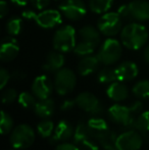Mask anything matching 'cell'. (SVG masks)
<instances>
[{"mask_svg": "<svg viewBox=\"0 0 149 150\" xmlns=\"http://www.w3.org/2000/svg\"><path fill=\"white\" fill-rule=\"evenodd\" d=\"M143 105L140 101H135L130 106L114 104L108 108V117L113 122L125 128H133L138 115L142 112Z\"/></svg>", "mask_w": 149, "mask_h": 150, "instance_id": "1", "label": "cell"}, {"mask_svg": "<svg viewBox=\"0 0 149 150\" xmlns=\"http://www.w3.org/2000/svg\"><path fill=\"white\" fill-rule=\"evenodd\" d=\"M121 44L130 50H139L148 40V31L139 23H131L121 31Z\"/></svg>", "mask_w": 149, "mask_h": 150, "instance_id": "2", "label": "cell"}, {"mask_svg": "<svg viewBox=\"0 0 149 150\" xmlns=\"http://www.w3.org/2000/svg\"><path fill=\"white\" fill-rule=\"evenodd\" d=\"M53 47L55 50L62 53L74 51L77 45V33L74 27L66 25L56 30L52 39Z\"/></svg>", "mask_w": 149, "mask_h": 150, "instance_id": "3", "label": "cell"}, {"mask_svg": "<svg viewBox=\"0 0 149 150\" xmlns=\"http://www.w3.org/2000/svg\"><path fill=\"white\" fill-rule=\"evenodd\" d=\"M123 54L121 43L114 38L109 37L102 43L98 51V58L104 65H112L119 60Z\"/></svg>", "mask_w": 149, "mask_h": 150, "instance_id": "4", "label": "cell"}, {"mask_svg": "<svg viewBox=\"0 0 149 150\" xmlns=\"http://www.w3.org/2000/svg\"><path fill=\"white\" fill-rule=\"evenodd\" d=\"M9 140L16 149L29 148L35 141V132L29 125H20L12 130Z\"/></svg>", "mask_w": 149, "mask_h": 150, "instance_id": "5", "label": "cell"}, {"mask_svg": "<svg viewBox=\"0 0 149 150\" xmlns=\"http://www.w3.org/2000/svg\"><path fill=\"white\" fill-rule=\"evenodd\" d=\"M97 28L101 34L112 37L123 30V18L117 12H105L98 21Z\"/></svg>", "mask_w": 149, "mask_h": 150, "instance_id": "6", "label": "cell"}, {"mask_svg": "<svg viewBox=\"0 0 149 150\" xmlns=\"http://www.w3.org/2000/svg\"><path fill=\"white\" fill-rule=\"evenodd\" d=\"M77 78L71 69L62 67L56 71L54 78V89L59 95H66L72 92L76 87Z\"/></svg>", "mask_w": 149, "mask_h": 150, "instance_id": "7", "label": "cell"}, {"mask_svg": "<svg viewBox=\"0 0 149 150\" xmlns=\"http://www.w3.org/2000/svg\"><path fill=\"white\" fill-rule=\"evenodd\" d=\"M58 8L62 16L71 21H80L87 14V6L83 0H62Z\"/></svg>", "mask_w": 149, "mask_h": 150, "instance_id": "8", "label": "cell"}, {"mask_svg": "<svg viewBox=\"0 0 149 150\" xmlns=\"http://www.w3.org/2000/svg\"><path fill=\"white\" fill-rule=\"evenodd\" d=\"M142 144V135L137 130H130L117 136V150H139Z\"/></svg>", "mask_w": 149, "mask_h": 150, "instance_id": "9", "label": "cell"}, {"mask_svg": "<svg viewBox=\"0 0 149 150\" xmlns=\"http://www.w3.org/2000/svg\"><path fill=\"white\" fill-rule=\"evenodd\" d=\"M76 102L80 108L92 115H100L103 111L101 102L95 95L90 92L80 93L76 98Z\"/></svg>", "mask_w": 149, "mask_h": 150, "instance_id": "10", "label": "cell"}, {"mask_svg": "<svg viewBox=\"0 0 149 150\" xmlns=\"http://www.w3.org/2000/svg\"><path fill=\"white\" fill-rule=\"evenodd\" d=\"M35 22L40 28L52 29L62 23V13L56 9H43L37 13Z\"/></svg>", "mask_w": 149, "mask_h": 150, "instance_id": "11", "label": "cell"}, {"mask_svg": "<svg viewBox=\"0 0 149 150\" xmlns=\"http://www.w3.org/2000/svg\"><path fill=\"white\" fill-rule=\"evenodd\" d=\"M53 88H54V83H52V81L46 75L38 76L36 79L34 80L32 85L33 94L38 99L49 98Z\"/></svg>", "mask_w": 149, "mask_h": 150, "instance_id": "12", "label": "cell"}, {"mask_svg": "<svg viewBox=\"0 0 149 150\" xmlns=\"http://www.w3.org/2000/svg\"><path fill=\"white\" fill-rule=\"evenodd\" d=\"M18 52H20V45L12 36L2 39L0 44V59L2 61L8 62L13 60L18 55Z\"/></svg>", "mask_w": 149, "mask_h": 150, "instance_id": "13", "label": "cell"}, {"mask_svg": "<svg viewBox=\"0 0 149 150\" xmlns=\"http://www.w3.org/2000/svg\"><path fill=\"white\" fill-rule=\"evenodd\" d=\"M131 21L144 22L149 20V2L146 0H134L128 4Z\"/></svg>", "mask_w": 149, "mask_h": 150, "instance_id": "14", "label": "cell"}, {"mask_svg": "<svg viewBox=\"0 0 149 150\" xmlns=\"http://www.w3.org/2000/svg\"><path fill=\"white\" fill-rule=\"evenodd\" d=\"M74 134H75V131L73 125L68 120H62L56 125L53 134L50 137V142L51 143L64 142V141L72 138V136Z\"/></svg>", "mask_w": 149, "mask_h": 150, "instance_id": "15", "label": "cell"}, {"mask_svg": "<svg viewBox=\"0 0 149 150\" xmlns=\"http://www.w3.org/2000/svg\"><path fill=\"white\" fill-rule=\"evenodd\" d=\"M139 69L133 61H124L115 69L117 81L128 82L134 80L138 76Z\"/></svg>", "mask_w": 149, "mask_h": 150, "instance_id": "16", "label": "cell"}, {"mask_svg": "<svg viewBox=\"0 0 149 150\" xmlns=\"http://www.w3.org/2000/svg\"><path fill=\"white\" fill-rule=\"evenodd\" d=\"M64 62H66V58L62 52H59L57 50L51 51L46 56L45 62L43 64V69L48 73H55L64 67Z\"/></svg>", "mask_w": 149, "mask_h": 150, "instance_id": "17", "label": "cell"}, {"mask_svg": "<svg viewBox=\"0 0 149 150\" xmlns=\"http://www.w3.org/2000/svg\"><path fill=\"white\" fill-rule=\"evenodd\" d=\"M100 63L101 62H100L97 55L90 54V55L82 57V59L80 60L79 64H78V71H79L80 75L86 77V76L95 73Z\"/></svg>", "mask_w": 149, "mask_h": 150, "instance_id": "18", "label": "cell"}, {"mask_svg": "<svg viewBox=\"0 0 149 150\" xmlns=\"http://www.w3.org/2000/svg\"><path fill=\"white\" fill-rule=\"evenodd\" d=\"M80 41H83L92 45L93 47L97 48L100 44V31L98 28H94L93 26H84L79 31Z\"/></svg>", "mask_w": 149, "mask_h": 150, "instance_id": "19", "label": "cell"}, {"mask_svg": "<svg viewBox=\"0 0 149 150\" xmlns=\"http://www.w3.org/2000/svg\"><path fill=\"white\" fill-rule=\"evenodd\" d=\"M106 94L112 100L119 102L124 101L129 96V89L123 82H113L106 89Z\"/></svg>", "mask_w": 149, "mask_h": 150, "instance_id": "20", "label": "cell"}, {"mask_svg": "<svg viewBox=\"0 0 149 150\" xmlns=\"http://www.w3.org/2000/svg\"><path fill=\"white\" fill-rule=\"evenodd\" d=\"M34 110L38 117H42V119H48L53 115L54 110H55L54 100L51 98L39 99Z\"/></svg>", "mask_w": 149, "mask_h": 150, "instance_id": "21", "label": "cell"}, {"mask_svg": "<svg viewBox=\"0 0 149 150\" xmlns=\"http://www.w3.org/2000/svg\"><path fill=\"white\" fill-rule=\"evenodd\" d=\"M95 138L105 150H117V136L113 131L107 129V130L96 135Z\"/></svg>", "mask_w": 149, "mask_h": 150, "instance_id": "22", "label": "cell"}, {"mask_svg": "<svg viewBox=\"0 0 149 150\" xmlns=\"http://www.w3.org/2000/svg\"><path fill=\"white\" fill-rule=\"evenodd\" d=\"M92 137H94V136H93V134H92L91 130H90L89 126H88V122H80L75 129L74 141H75L76 145L81 142V141L85 140V139H88V138H92Z\"/></svg>", "mask_w": 149, "mask_h": 150, "instance_id": "23", "label": "cell"}, {"mask_svg": "<svg viewBox=\"0 0 149 150\" xmlns=\"http://www.w3.org/2000/svg\"><path fill=\"white\" fill-rule=\"evenodd\" d=\"M113 0H89L91 11L97 14H103L112 8Z\"/></svg>", "mask_w": 149, "mask_h": 150, "instance_id": "24", "label": "cell"}, {"mask_svg": "<svg viewBox=\"0 0 149 150\" xmlns=\"http://www.w3.org/2000/svg\"><path fill=\"white\" fill-rule=\"evenodd\" d=\"M133 128L137 130L141 135H146L149 133V111L141 112L134 122Z\"/></svg>", "mask_w": 149, "mask_h": 150, "instance_id": "25", "label": "cell"}, {"mask_svg": "<svg viewBox=\"0 0 149 150\" xmlns=\"http://www.w3.org/2000/svg\"><path fill=\"white\" fill-rule=\"evenodd\" d=\"M88 126H89L90 130H91V132L94 137H95L97 134H99V133L103 132V131H105L108 129L107 122H106L103 119L98 117H91V119L88 120Z\"/></svg>", "mask_w": 149, "mask_h": 150, "instance_id": "26", "label": "cell"}, {"mask_svg": "<svg viewBox=\"0 0 149 150\" xmlns=\"http://www.w3.org/2000/svg\"><path fill=\"white\" fill-rule=\"evenodd\" d=\"M23 30V18L18 16H13L9 18L6 23V31L10 36L14 37L20 34Z\"/></svg>", "mask_w": 149, "mask_h": 150, "instance_id": "27", "label": "cell"}, {"mask_svg": "<svg viewBox=\"0 0 149 150\" xmlns=\"http://www.w3.org/2000/svg\"><path fill=\"white\" fill-rule=\"evenodd\" d=\"M134 95L138 98L141 99H148L149 98V81L147 80H142L134 85L133 89Z\"/></svg>", "mask_w": 149, "mask_h": 150, "instance_id": "28", "label": "cell"}, {"mask_svg": "<svg viewBox=\"0 0 149 150\" xmlns=\"http://www.w3.org/2000/svg\"><path fill=\"white\" fill-rule=\"evenodd\" d=\"M97 79L101 84H112L113 82L117 81L115 69H113L110 67H104L98 73Z\"/></svg>", "mask_w": 149, "mask_h": 150, "instance_id": "29", "label": "cell"}, {"mask_svg": "<svg viewBox=\"0 0 149 150\" xmlns=\"http://www.w3.org/2000/svg\"><path fill=\"white\" fill-rule=\"evenodd\" d=\"M35 97L36 96H34V95L29 92H22L18 95V101L22 107H24L26 109H32L35 108V106L37 104V101Z\"/></svg>", "mask_w": 149, "mask_h": 150, "instance_id": "30", "label": "cell"}, {"mask_svg": "<svg viewBox=\"0 0 149 150\" xmlns=\"http://www.w3.org/2000/svg\"><path fill=\"white\" fill-rule=\"evenodd\" d=\"M54 124L49 120H42L38 124L37 131L39 135L43 138H50L54 132Z\"/></svg>", "mask_w": 149, "mask_h": 150, "instance_id": "31", "label": "cell"}, {"mask_svg": "<svg viewBox=\"0 0 149 150\" xmlns=\"http://www.w3.org/2000/svg\"><path fill=\"white\" fill-rule=\"evenodd\" d=\"M13 128V120L5 111H1V122H0V132L2 135H6Z\"/></svg>", "mask_w": 149, "mask_h": 150, "instance_id": "32", "label": "cell"}, {"mask_svg": "<svg viewBox=\"0 0 149 150\" xmlns=\"http://www.w3.org/2000/svg\"><path fill=\"white\" fill-rule=\"evenodd\" d=\"M95 49L96 48L93 47L92 45H90V44L85 43V42H83V41H80L79 43H77V45H76L74 52H75L76 55L84 57V56H87V55L92 54Z\"/></svg>", "mask_w": 149, "mask_h": 150, "instance_id": "33", "label": "cell"}, {"mask_svg": "<svg viewBox=\"0 0 149 150\" xmlns=\"http://www.w3.org/2000/svg\"><path fill=\"white\" fill-rule=\"evenodd\" d=\"M16 97H18V92L13 88H8V89L4 90L2 93V102L4 104H11L16 101Z\"/></svg>", "mask_w": 149, "mask_h": 150, "instance_id": "34", "label": "cell"}, {"mask_svg": "<svg viewBox=\"0 0 149 150\" xmlns=\"http://www.w3.org/2000/svg\"><path fill=\"white\" fill-rule=\"evenodd\" d=\"M78 147L80 150H99L98 144L92 138H88L78 143Z\"/></svg>", "mask_w": 149, "mask_h": 150, "instance_id": "35", "label": "cell"}, {"mask_svg": "<svg viewBox=\"0 0 149 150\" xmlns=\"http://www.w3.org/2000/svg\"><path fill=\"white\" fill-rule=\"evenodd\" d=\"M10 77L11 75H9V73L5 69H0V89H4V87L7 85Z\"/></svg>", "mask_w": 149, "mask_h": 150, "instance_id": "36", "label": "cell"}, {"mask_svg": "<svg viewBox=\"0 0 149 150\" xmlns=\"http://www.w3.org/2000/svg\"><path fill=\"white\" fill-rule=\"evenodd\" d=\"M32 5L34 6L36 9L42 10L45 9L50 3V0H30Z\"/></svg>", "mask_w": 149, "mask_h": 150, "instance_id": "37", "label": "cell"}, {"mask_svg": "<svg viewBox=\"0 0 149 150\" xmlns=\"http://www.w3.org/2000/svg\"><path fill=\"white\" fill-rule=\"evenodd\" d=\"M77 105V102H76V99H66L62 102V104L60 105V109L64 111H68L73 109L74 107Z\"/></svg>", "mask_w": 149, "mask_h": 150, "instance_id": "38", "label": "cell"}, {"mask_svg": "<svg viewBox=\"0 0 149 150\" xmlns=\"http://www.w3.org/2000/svg\"><path fill=\"white\" fill-rule=\"evenodd\" d=\"M36 16H37V13L33 9H25V10H23V12H22V18H25V20L34 21L35 22Z\"/></svg>", "mask_w": 149, "mask_h": 150, "instance_id": "39", "label": "cell"}, {"mask_svg": "<svg viewBox=\"0 0 149 150\" xmlns=\"http://www.w3.org/2000/svg\"><path fill=\"white\" fill-rule=\"evenodd\" d=\"M9 12V7H8V4L5 0H1L0 2V18H4Z\"/></svg>", "mask_w": 149, "mask_h": 150, "instance_id": "40", "label": "cell"}, {"mask_svg": "<svg viewBox=\"0 0 149 150\" xmlns=\"http://www.w3.org/2000/svg\"><path fill=\"white\" fill-rule=\"evenodd\" d=\"M55 150H80L78 145L70 144V143H61V144L57 145Z\"/></svg>", "mask_w": 149, "mask_h": 150, "instance_id": "41", "label": "cell"}, {"mask_svg": "<svg viewBox=\"0 0 149 150\" xmlns=\"http://www.w3.org/2000/svg\"><path fill=\"white\" fill-rule=\"evenodd\" d=\"M11 78L14 81H22V80H24L25 78H26V74H25L24 71L18 69V71H14L13 73H12Z\"/></svg>", "mask_w": 149, "mask_h": 150, "instance_id": "42", "label": "cell"}, {"mask_svg": "<svg viewBox=\"0 0 149 150\" xmlns=\"http://www.w3.org/2000/svg\"><path fill=\"white\" fill-rule=\"evenodd\" d=\"M10 1L18 6H26L28 4L29 0H10Z\"/></svg>", "mask_w": 149, "mask_h": 150, "instance_id": "43", "label": "cell"}, {"mask_svg": "<svg viewBox=\"0 0 149 150\" xmlns=\"http://www.w3.org/2000/svg\"><path fill=\"white\" fill-rule=\"evenodd\" d=\"M143 58L144 60L146 61L147 63H149V44L144 48V51H143Z\"/></svg>", "mask_w": 149, "mask_h": 150, "instance_id": "44", "label": "cell"}, {"mask_svg": "<svg viewBox=\"0 0 149 150\" xmlns=\"http://www.w3.org/2000/svg\"><path fill=\"white\" fill-rule=\"evenodd\" d=\"M57 1H58V0H57Z\"/></svg>", "mask_w": 149, "mask_h": 150, "instance_id": "45", "label": "cell"}]
</instances>
